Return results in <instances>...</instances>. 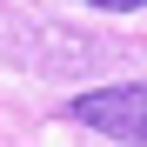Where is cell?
I'll list each match as a JSON object with an SVG mask.
<instances>
[{"label":"cell","instance_id":"obj_1","mask_svg":"<svg viewBox=\"0 0 147 147\" xmlns=\"http://www.w3.org/2000/svg\"><path fill=\"white\" fill-rule=\"evenodd\" d=\"M67 120L107 134L120 147H147V80H120V87H94V94H74Z\"/></svg>","mask_w":147,"mask_h":147},{"label":"cell","instance_id":"obj_2","mask_svg":"<svg viewBox=\"0 0 147 147\" xmlns=\"http://www.w3.org/2000/svg\"><path fill=\"white\" fill-rule=\"evenodd\" d=\"M87 7H107V13H134V7H147V0H87Z\"/></svg>","mask_w":147,"mask_h":147}]
</instances>
